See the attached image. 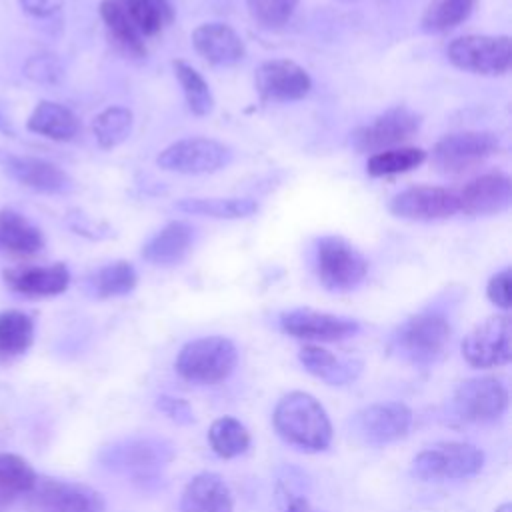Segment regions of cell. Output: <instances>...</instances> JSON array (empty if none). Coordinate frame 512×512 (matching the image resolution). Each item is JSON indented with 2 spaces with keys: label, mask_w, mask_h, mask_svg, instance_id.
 <instances>
[{
  "label": "cell",
  "mask_w": 512,
  "mask_h": 512,
  "mask_svg": "<svg viewBox=\"0 0 512 512\" xmlns=\"http://www.w3.org/2000/svg\"><path fill=\"white\" fill-rule=\"evenodd\" d=\"M278 436L302 450L320 452L332 442V424L324 406L308 392L284 394L272 414Z\"/></svg>",
  "instance_id": "6da1fadb"
},
{
  "label": "cell",
  "mask_w": 512,
  "mask_h": 512,
  "mask_svg": "<svg viewBox=\"0 0 512 512\" xmlns=\"http://www.w3.org/2000/svg\"><path fill=\"white\" fill-rule=\"evenodd\" d=\"M238 364L236 344L226 336H202L186 342L174 362L180 378L194 384L226 380Z\"/></svg>",
  "instance_id": "7a4b0ae2"
},
{
  "label": "cell",
  "mask_w": 512,
  "mask_h": 512,
  "mask_svg": "<svg viewBox=\"0 0 512 512\" xmlns=\"http://www.w3.org/2000/svg\"><path fill=\"white\" fill-rule=\"evenodd\" d=\"M450 322L438 312H420L402 322L392 338L394 352L416 366L438 362L450 344Z\"/></svg>",
  "instance_id": "3957f363"
},
{
  "label": "cell",
  "mask_w": 512,
  "mask_h": 512,
  "mask_svg": "<svg viewBox=\"0 0 512 512\" xmlns=\"http://www.w3.org/2000/svg\"><path fill=\"white\" fill-rule=\"evenodd\" d=\"M316 274L330 292H350L368 274L366 258L342 236H322L316 242Z\"/></svg>",
  "instance_id": "277c9868"
},
{
  "label": "cell",
  "mask_w": 512,
  "mask_h": 512,
  "mask_svg": "<svg viewBox=\"0 0 512 512\" xmlns=\"http://www.w3.org/2000/svg\"><path fill=\"white\" fill-rule=\"evenodd\" d=\"M484 466V452L468 442H440L424 448L412 460V474L420 480H462Z\"/></svg>",
  "instance_id": "5b68a950"
},
{
  "label": "cell",
  "mask_w": 512,
  "mask_h": 512,
  "mask_svg": "<svg viewBox=\"0 0 512 512\" xmlns=\"http://www.w3.org/2000/svg\"><path fill=\"white\" fill-rule=\"evenodd\" d=\"M498 150H500V140L492 132H486V130L452 132L434 144L432 164L442 174L458 176L486 162Z\"/></svg>",
  "instance_id": "8992f818"
},
{
  "label": "cell",
  "mask_w": 512,
  "mask_h": 512,
  "mask_svg": "<svg viewBox=\"0 0 512 512\" xmlns=\"http://www.w3.org/2000/svg\"><path fill=\"white\" fill-rule=\"evenodd\" d=\"M448 60L472 74L480 76H500L510 68V38L506 34H468L452 40L446 48Z\"/></svg>",
  "instance_id": "52a82bcc"
},
{
  "label": "cell",
  "mask_w": 512,
  "mask_h": 512,
  "mask_svg": "<svg viewBox=\"0 0 512 512\" xmlns=\"http://www.w3.org/2000/svg\"><path fill=\"white\" fill-rule=\"evenodd\" d=\"M232 160V150L214 140L204 136L182 138L166 146L156 164L162 170L178 172V174H210L224 168Z\"/></svg>",
  "instance_id": "ba28073f"
},
{
  "label": "cell",
  "mask_w": 512,
  "mask_h": 512,
  "mask_svg": "<svg viewBox=\"0 0 512 512\" xmlns=\"http://www.w3.org/2000/svg\"><path fill=\"white\" fill-rule=\"evenodd\" d=\"M422 126V116L406 106H394L374 116L352 134V146L358 152H382L410 140Z\"/></svg>",
  "instance_id": "9c48e42d"
},
{
  "label": "cell",
  "mask_w": 512,
  "mask_h": 512,
  "mask_svg": "<svg viewBox=\"0 0 512 512\" xmlns=\"http://www.w3.org/2000/svg\"><path fill=\"white\" fill-rule=\"evenodd\" d=\"M462 356L474 368L508 364L512 358L510 318L496 314L476 324L462 340Z\"/></svg>",
  "instance_id": "30bf717a"
},
{
  "label": "cell",
  "mask_w": 512,
  "mask_h": 512,
  "mask_svg": "<svg viewBox=\"0 0 512 512\" xmlns=\"http://www.w3.org/2000/svg\"><path fill=\"white\" fill-rule=\"evenodd\" d=\"M452 406L466 422H492L506 412L508 390L502 380L492 376L468 378L454 390Z\"/></svg>",
  "instance_id": "8fae6325"
},
{
  "label": "cell",
  "mask_w": 512,
  "mask_h": 512,
  "mask_svg": "<svg viewBox=\"0 0 512 512\" xmlns=\"http://www.w3.org/2000/svg\"><path fill=\"white\" fill-rule=\"evenodd\" d=\"M410 426L412 410L404 402H376L358 410L352 418L354 434L372 446H384L404 438Z\"/></svg>",
  "instance_id": "7c38bea8"
},
{
  "label": "cell",
  "mask_w": 512,
  "mask_h": 512,
  "mask_svg": "<svg viewBox=\"0 0 512 512\" xmlns=\"http://www.w3.org/2000/svg\"><path fill=\"white\" fill-rule=\"evenodd\" d=\"M388 210L404 220H444L458 212V198L456 192L442 186H412L392 196Z\"/></svg>",
  "instance_id": "4fadbf2b"
},
{
  "label": "cell",
  "mask_w": 512,
  "mask_h": 512,
  "mask_svg": "<svg viewBox=\"0 0 512 512\" xmlns=\"http://www.w3.org/2000/svg\"><path fill=\"white\" fill-rule=\"evenodd\" d=\"M280 328L288 336L300 340L316 342H338L354 336L360 330V324L352 318L312 310V308H294L280 314Z\"/></svg>",
  "instance_id": "5bb4252c"
},
{
  "label": "cell",
  "mask_w": 512,
  "mask_h": 512,
  "mask_svg": "<svg viewBox=\"0 0 512 512\" xmlns=\"http://www.w3.org/2000/svg\"><path fill=\"white\" fill-rule=\"evenodd\" d=\"M254 86L264 102H292L310 92L312 78L300 64L278 58L266 60L256 68Z\"/></svg>",
  "instance_id": "9a60e30c"
},
{
  "label": "cell",
  "mask_w": 512,
  "mask_h": 512,
  "mask_svg": "<svg viewBox=\"0 0 512 512\" xmlns=\"http://www.w3.org/2000/svg\"><path fill=\"white\" fill-rule=\"evenodd\" d=\"M34 500L44 512H104L100 492L90 486L44 478L34 486Z\"/></svg>",
  "instance_id": "2e32d148"
},
{
  "label": "cell",
  "mask_w": 512,
  "mask_h": 512,
  "mask_svg": "<svg viewBox=\"0 0 512 512\" xmlns=\"http://www.w3.org/2000/svg\"><path fill=\"white\" fill-rule=\"evenodd\" d=\"M458 198V212L468 216H490L504 212L512 200V184L510 178L502 172H488L476 176L460 192Z\"/></svg>",
  "instance_id": "e0dca14e"
},
{
  "label": "cell",
  "mask_w": 512,
  "mask_h": 512,
  "mask_svg": "<svg viewBox=\"0 0 512 512\" xmlns=\"http://www.w3.org/2000/svg\"><path fill=\"white\" fill-rule=\"evenodd\" d=\"M0 164L12 180L36 192L64 194L72 190V178L60 166L48 160L34 158V156L2 154Z\"/></svg>",
  "instance_id": "ac0fdd59"
},
{
  "label": "cell",
  "mask_w": 512,
  "mask_h": 512,
  "mask_svg": "<svg viewBox=\"0 0 512 512\" xmlns=\"http://www.w3.org/2000/svg\"><path fill=\"white\" fill-rule=\"evenodd\" d=\"M194 50L214 66H232L246 56L240 34L222 22H206L192 32Z\"/></svg>",
  "instance_id": "d6986e66"
},
{
  "label": "cell",
  "mask_w": 512,
  "mask_h": 512,
  "mask_svg": "<svg viewBox=\"0 0 512 512\" xmlns=\"http://www.w3.org/2000/svg\"><path fill=\"white\" fill-rule=\"evenodd\" d=\"M4 282L16 294L44 298L62 294L70 284V272L60 262L50 266H20L4 270Z\"/></svg>",
  "instance_id": "ffe728a7"
},
{
  "label": "cell",
  "mask_w": 512,
  "mask_h": 512,
  "mask_svg": "<svg viewBox=\"0 0 512 512\" xmlns=\"http://www.w3.org/2000/svg\"><path fill=\"white\" fill-rule=\"evenodd\" d=\"M180 512H234L232 490L214 472L196 474L182 490Z\"/></svg>",
  "instance_id": "44dd1931"
},
{
  "label": "cell",
  "mask_w": 512,
  "mask_h": 512,
  "mask_svg": "<svg viewBox=\"0 0 512 512\" xmlns=\"http://www.w3.org/2000/svg\"><path fill=\"white\" fill-rule=\"evenodd\" d=\"M192 238L194 230L188 222L172 220L144 244L142 258L154 266H176L186 258Z\"/></svg>",
  "instance_id": "7402d4cb"
},
{
  "label": "cell",
  "mask_w": 512,
  "mask_h": 512,
  "mask_svg": "<svg viewBox=\"0 0 512 512\" xmlns=\"http://www.w3.org/2000/svg\"><path fill=\"white\" fill-rule=\"evenodd\" d=\"M172 448L158 440H134L116 450L114 462L128 474L146 480L156 476L158 470L170 462Z\"/></svg>",
  "instance_id": "603a6c76"
},
{
  "label": "cell",
  "mask_w": 512,
  "mask_h": 512,
  "mask_svg": "<svg viewBox=\"0 0 512 512\" xmlns=\"http://www.w3.org/2000/svg\"><path fill=\"white\" fill-rule=\"evenodd\" d=\"M298 360L306 368V372H310L312 376H316L332 386H342V384L356 380V376L362 370L360 362L338 358L330 350L316 346V344H308V346L300 348Z\"/></svg>",
  "instance_id": "cb8c5ba5"
},
{
  "label": "cell",
  "mask_w": 512,
  "mask_h": 512,
  "mask_svg": "<svg viewBox=\"0 0 512 512\" xmlns=\"http://www.w3.org/2000/svg\"><path fill=\"white\" fill-rule=\"evenodd\" d=\"M26 128L34 134H40L48 140L56 142H68L78 134V118L76 114L66 108L64 104L52 102V100H42L34 106L32 114L28 116Z\"/></svg>",
  "instance_id": "d4e9b609"
},
{
  "label": "cell",
  "mask_w": 512,
  "mask_h": 512,
  "mask_svg": "<svg viewBox=\"0 0 512 512\" xmlns=\"http://www.w3.org/2000/svg\"><path fill=\"white\" fill-rule=\"evenodd\" d=\"M44 246V236L26 216L16 210H0V250L12 254H36Z\"/></svg>",
  "instance_id": "484cf974"
},
{
  "label": "cell",
  "mask_w": 512,
  "mask_h": 512,
  "mask_svg": "<svg viewBox=\"0 0 512 512\" xmlns=\"http://www.w3.org/2000/svg\"><path fill=\"white\" fill-rule=\"evenodd\" d=\"M178 210L196 216L218 220L248 218L258 212V202L252 198H184L176 204Z\"/></svg>",
  "instance_id": "4316f807"
},
{
  "label": "cell",
  "mask_w": 512,
  "mask_h": 512,
  "mask_svg": "<svg viewBox=\"0 0 512 512\" xmlns=\"http://www.w3.org/2000/svg\"><path fill=\"white\" fill-rule=\"evenodd\" d=\"M100 16L110 32V36L128 52L134 56H144L146 46L144 38L134 28L126 8L120 0H102L100 2Z\"/></svg>",
  "instance_id": "83f0119b"
},
{
  "label": "cell",
  "mask_w": 512,
  "mask_h": 512,
  "mask_svg": "<svg viewBox=\"0 0 512 512\" xmlns=\"http://www.w3.org/2000/svg\"><path fill=\"white\" fill-rule=\"evenodd\" d=\"M132 126V110H128L126 106H110L94 118L92 132L100 148L112 150L120 146L124 140H128V136L132 134Z\"/></svg>",
  "instance_id": "f1b7e54d"
},
{
  "label": "cell",
  "mask_w": 512,
  "mask_h": 512,
  "mask_svg": "<svg viewBox=\"0 0 512 512\" xmlns=\"http://www.w3.org/2000/svg\"><path fill=\"white\" fill-rule=\"evenodd\" d=\"M208 442L220 458H234L250 448V432L234 416H222L212 422Z\"/></svg>",
  "instance_id": "f546056e"
},
{
  "label": "cell",
  "mask_w": 512,
  "mask_h": 512,
  "mask_svg": "<svg viewBox=\"0 0 512 512\" xmlns=\"http://www.w3.org/2000/svg\"><path fill=\"white\" fill-rule=\"evenodd\" d=\"M172 68L184 92L188 110L196 116H208L214 110V96L204 76L184 60H174Z\"/></svg>",
  "instance_id": "4dcf8cb0"
},
{
  "label": "cell",
  "mask_w": 512,
  "mask_h": 512,
  "mask_svg": "<svg viewBox=\"0 0 512 512\" xmlns=\"http://www.w3.org/2000/svg\"><path fill=\"white\" fill-rule=\"evenodd\" d=\"M126 8L138 34L156 36L172 20V6L168 0H120Z\"/></svg>",
  "instance_id": "1f68e13d"
},
{
  "label": "cell",
  "mask_w": 512,
  "mask_h": 512,
  "mask_svg": "<svg viewBox=\"0 0 512 512\" xmlns=\"http://www.w3.org/2000/svg\"><path fill=\"white\" fill-rule=\"evenodd\" d=\"M474 0H430L422 12L420 26L424 32L438 34L462 24L472 12Z\"/></svg>",
  "instance_id": "d6a6232c"
},
{
  "label": "cell",
  "mask_w": 512,
  "mask_h": 512,
  "mask_svg": "<svg viewBox=\"0 0 512 512\" xmlns=\"http://www.w3.org/2000/svg\"><path fill=\"white\" fill-rule=\"evenodd\" d=\"M426 160V152L414 146L388 148L382 152H374L366 162V172L370 176H392L418 168Z\"/></svg>",
  "instance_id": "836d02e7"
},
{
  "label": "cell",
  "mask_w": 512,
  "mask_h": 512,
  "mask_svg": "<svg viewBox=\"0 0 512 512\" xmlns=\"http://www.w3.org/2000/svg\"><path fill=\"white\" fill-rule=\"evenodd\" d=\"M138 274L126 260H116L102 266L92 276V290L98 298H116L130 294L136 288Z\"/></svg>",
  "instance_id": "e575fe53"
},
{
  "label": "cell",
  "mask_w": 512,
  "mask_h": 512,
  "mask_svg": "<svg viewBox=\"0 0 512 512\" xmlns=\"http://www.w3.org/2000/svg\"><path fill=\"white\" fill-rule=\"evenodd\" d=\"M34 340V322L22 310L0 312V352L22 354Z\"/></svg>",
  "instance_id": "d590c367"
},
{
  "label": "cell",
  "mask_w": 512,
  "mask_h": 512,
  "mask_svg": "<svg viewBox=\"0 0 512 512\" xmlns=\"http://www.w3.org/2000/svg\"><path fill=\"white\" fill-rule=\"evenodd\" d=\"M38 482L34 468L16 454H0V492L26 494L32 492Z\"/></svg>",
  "instance_id": "8d00e7d4"
},
{
  "label": "cell",
  "mask_w": 512,
  "mask_h": 512,
  "mask_svg": "<svg viewBox=\"0 0 512 512\" xmlns=\"http://www.w3.org/2000/svg\"><path fill=\"white\" fill-rule=\"evenodd\" d=\"M246 6L260 26L280 28L292 18L298 0H246Z\"/></svg>",
  "instance_id": "74e56055"
},
{
  "label": "cell",
  "mask_w": 512,
  "mask_h": 512,
  "mask_svg": "<svg viewBox=\"0 0 512 512\" xmlns=\"http://www.w3.org/2000/svg\"><path fill=\"white\" fill-rule=\"evenodd\" d=\"M24 74L38 84H56V82H60L64 70L56 56L36 54L32 58H28V62L24 64Z\"/></svg>",
  "instance_id": "f35d334b"
},
{
  "label": "cell",
  "mask_w": 512,
  "mask_h": 512,
  "mask_svg": "<svg viewBox=\"0 0 512 512\" xmlns=\"http://www.w3.org/2000/svg\"><path fill=\"white\" fill-rule=\"evenodd\" d=\"M510 280H512V274H510V268H504L500 272H496L488 284H486V296L488 300L502 308V310H508L510 304H512V290H510Z\"/></svg>",
  "instance_id": "ab89813d"
},
{
  "label": "cell",
  "mask_w": 512,
  "mask_h": 512,
  "mask_svg": "<svg viewBox=\"0 0 512 512\" xmlns=\"http://www.w3.org/2000/svg\"><path fill=\"white\" fill-rule=\"evenodd\" d=\"M156 406H158V410H162L168 418H172V420H176V422L186 424V422H192V420H194L188 402L182 400V398L160 396L158 402H156Z\"/></svg>",
  "instance_id": "60d3db41"
},
{
  "label": "cell",
  "mask_w": 512,
  "mask_h": 512,
  "mask_svg": "<svg viewBox=\"0 0 512 512\" xmlns=\"http://www.w3.org/2000/svg\"><path fill=\"white\" fill-rule=\"evenodd\" d=\"M18 2L24 12L36 18H48L56 14L64 4V0H18Z\"/></svg>",
  "instance_id": "b9f144b4"
},
{
  "label": "cell",
  "mask_w": 512,
  "mask_h": 512,
  "mask_svg": "<svg viewBox=\"0 0 512 512\" xmlns=\"http://www.w3.org/2000/svg\"><path fill=\"white\" fill-rule=\"evenodd\" d=\"M284 512H318V510H314L306 498L294 496V498H290V502L286 504V510H284Z\"/></svg>",
  "instance_id": "7bdbcfd3"
},
{
  "label": "cell",
  "mask_w": 512,
  "mask_h": 512,
  "mask_svg": "<svg viewBox=\"0 0 512 512\" xmlns=\"http://www.w3.org/2000/svg\"><path fill=\"white\" fill-rule=\"evenodd\" d=\"M494 512H512V504H510V502H504V504H500Z\"/></svg>",
  "instance_id": "ee69618b"
},
{
  "label": "cell",
  "mask_w": 512,
  "mask_h": 512,
  "mask_svg": "<svg viewBox=\"0 0 512 512\" xmlns=\"http://www.w3.org/2000/svg\"><path fill=\"white\" fill-rule=\"evenodd\" d=\"M336 2H342V4H350V2H356V0H336Z\"/></svg>",
  "instance_id": "f6af8a7d"
}]
</instances>
